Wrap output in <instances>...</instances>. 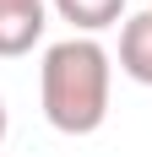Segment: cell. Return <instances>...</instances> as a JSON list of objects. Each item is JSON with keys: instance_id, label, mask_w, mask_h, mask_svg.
<instances>
[{"instance_id": "1", "label": "cell", "mask_w": 152, "mask_h": 157, "mask_svg": "<svg viewBox=\"0 0 152 157\" xmlns=\"http://www.w3.org/2000/svg\"><path fill=\"white\" fill-rule=\"evenodd\" d=\"M109 92H114V60L98 38H60L44 49L38 65V103L44 119L60 136H92L109 119Z\"/></svg>"}, {"instance_id": "2", "label": "cell", "mask_w": 152, "mask_h": 157, "mask_svg": "<svg viewBox=\"0 0 152 157\" xmlns=\"http://www.w3.org/2000/svg\"><path fill=\"white\" fill-rule=\"evenodd\" d=\"M49 27V0H0V60H22Z\"/></svg>"}, {"instance_id": "3", "label": "cell", "mask_w": 152, "mask_h": 157, "mask_svg": "<svg viewBox=\"0 0 152 157\" xmlns=\"http://www.w3.org/2000/svg\"><path fill=\"white\" fill-rule=\"evenodd\" d=\"M120 71L136 87H152V6L120 22Z\"/></svg>"}, {"instance_id": "4", "label": "cell", "mask_w": 152, "mask_h": 157, "mask_svg": "<svg viewBox=\"0 0 152 157\" xmlns=\"http://www.w3.org/2000/svg\"><path fill=\"white\" fill-rule=\"evenodd\" d=\"M49 11L60 22H71L76 38H92V33L125 22V0H49Z\"/></svg>"}, {"instance_id": "5", "label": "cell", "mask_w": 152, "mask_h": 157, "mask_svg": "<svg viewBox=\"0 0 152 157\" xmlns=\"http://www.w3.org/2000/svg\"><path fill=\"white\" fill-rule=\"evenodd\" d=\"M6 130H11V114H6V98H0V141H6Z\"/></svg>"}, {"instance_id": "6", "label": "cell", "mask_w": 152, "mask_h": 157, "mask_svg": "<svg viewBox=\"0 0 152 157\" xmlns=\"http://www.w3.org/2000/svg\"><path fill=\"white\" fill-rule=\"evenodd\" d=\"M147 6H152V0H147Z\"/></svg>"}]
</instances>
